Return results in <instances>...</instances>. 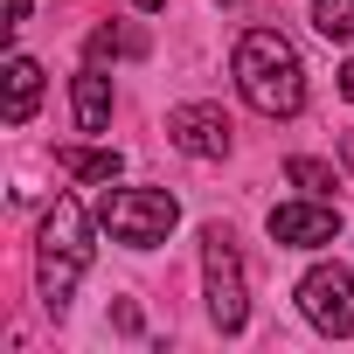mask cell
Returning <instances> with one entry per match:
<instances>
[{"label": "cell", "mask_w": 354, "mask_h": 354, "mask_svg": "<svg viewBox=\"0 0 354 354\" xmlns=\"http://www.w3.org/2000/svg\"><path fill=\"white\" fill-rule=\"evenodd\" d=\"M236 91L250 97V111L264 118H292L306 104V63L278 28H250L236 42Z\"/></svg>", "instance_id": "6da1fadb"}, {"label": "cell", "mask_w": 354, "mask_h": 354, "mask_svg": "<svg viewBox=\"0 0 354 354\" xmlns=\"http://www.w3.org/2000/svg\"><path fill=\"white\" fill-rule=\"evenodd\" d=\"M84 271H91V216L70 195H56V209L42 216V250H35V278H42L49 313L70 306V292H77Z\"/></svg>", "instance_id": "7a4b0ae2"}, {"label": "cell", "mask_w": 354, "mask_h": 354, "mask_svg": "<svg viewBox=\"0 0 354 354\" xmlns=\"http://www.w3.org/2000/svg\"><path fill=\"white\" fill-rule=\"evenodd\" d=\"M202 285H209V319L223 333H243L250 319V285H243V257H236V236L216 223L202 236Z\"/></svg>", "instance_id": "3957f363"}, {"label": "cell", "mask_w": 354, "mask_h": 354, "mask_svg": "<svg viewBox=\"0 0 354 354\" xmlns=\"http://www.w3.org/2000/svg\"><path fill=\"white\" fill-rule=\"evenodd\" d=\"M174 223H181V202H174L167 188H118V195H104V230H111V243L153 250V243H167Z\"/></svg>", "instance_id": "277c9868"}, {"label": "cell", "mask_w": 354, "mask_h": 354, "mask_svg": "<svg viewBox=\"0 0 354 354\" xmlns=\"http://www.w3.org/2000/svg\"><path fill=\"white\" fill-rule=\"evenodd\" d=\"M299 306H306V319L319 326V333H354V271H340V264H313L306 278H299Z\"/></svg>", "instance_id": "5b68a950"}, {"label": "cell", "mask_w": 354, "mask_h": 354, "mask_svg": "<svg viewBox=\"0 0 354 354\" xmlns=\"http://www.w3.org/2000/svg\"><path fill=\"white\" fill-rule=\"evenodd\" d=\"M230 118H223V104H174L167 111V139L181 146L188 160H223L230 153Z\"/></svg>", "instance_id": "8992f818"}, {"label": "cell", "mask_w": 354, "mask_h": 354, "mask_svg": "<svg viewBox=\"0 0 354 354\" xmlns=\"http://www.w3.org/2000/svg\"><path fill=\"white\" fill-rule=\"evenodd\" d=\"M271 236L292 243V250H319V243L340 236V209H333L326 195H313V202H278V209H271Z\"/></svg>", "instance_id": "52a82bcc"}, {"label": "cell", "mask_w": 354, "mask_h": 354, "mask_svg": "<svg viewBox=\"0 0 354 354\" xmlns=\"http://www.w3.org/2000/svg\"><path fill=\"white\" fill-rule=\"evenodd\" d=\"M42 104V63L35 56H15L8 63V125H28Z\"/></svg>", "instance_id": "ba28073f"}, {"label": "cell", "mask_w": 354, "mask_h": 354, "mask_svg": "<svg viewBox=\"0 0 354 354\" xmlns=\"http://www.w3.org/2000/svg\"><path fill=\"white\" fill-rule=\"evenodd\" d=\"M104 118H111V77L104 63H91L77 77V132H104Z\"/></svg>", "instance_id": "9c48e42d"}, {"label": "cell", "mask_w": 354, "mask_h": 354, "mask_svg": "<svg viewBox=\"0 0 354 354\" xmlns=\"http://www.w3.org/2000/svg\"><path fill=\"white\" fill-rule=\"evenodd\" d=\"M56 167H63V174H77V181H118V174H125V160H118L111 146H63V153H56Z\"/></svg>", "instance_id": "30bf717a"}, {"label": "cell", "mask_w": 354, "mask_h": 354, "mask_svg": "<svg viewBox=\"0 0 354 354\" xmlns=\"http://www.w3.org/2000/svg\"><path fill=\"white\" fill-rule=\"evenodd\" d=\"M313 28L326 42H354V0H313Z\"/></svg>", "instance_id": "8fae6325"}, {"label": "cell", "mask_w": 354, "mask_h": 354, "mask_svg": "<svg viewBox=\"0 0 354 354\" xmlns=\"http://www.w3.org/2000/svg\"><path fill=\"white\" fill-rule=\"evenodd\" d=\"M285 174H292V181H299L306 195H333V188H340V174H333L326 160H306V153H299V160H292Z\"/></svg>", "instance_id": "7c38bea8"}, {"label": "cell", "mask_w": 354, "mask_h": 354, "mask_svg": "<svg viewBox=\"0 0 354 354\" xmlns=\"http://www.w3.org/2000/svg\"><path fill=\"white\" fill-rule=\"evenodd\" d=\"M118 49H125V35H118V28H97V35H91V63H111Z\"/></svg>", "instance_id": "4fadbf2b"}, {"label": "cell", "mask_w": 354, "mask_h": 354, "mask_svg": "<svg viewBox=\"0 0 354 354\" xmlns=\"http://www.w3.org/2000/svg\"><path fill=\"white\" fill-rule=\"evenodd\" d=\"M28 21V0H8V28H21Z\"/></svg>", "instance_id": "5bb4252c"}, {"label": "cell", "mask_w": 354, "mask_h": 354, "mask_svg": "<svg viewBox=\"0 0 354 354\" xmlns=\"http://www.w3.org/2000/svg\"><path fill=\"white\" fill-rule=\"evenodd\" d=\"M340 97H347V104H354V63H347V70H340Z\"/></svg>", "instance_id": "9a60e30c"}, {"label": "cell", "mask_w": 354, "mask_h": 354, "mask_svg": "<svg viewBox=\"0 0 354 354\" xmlns=\"http://www.w3.org/2000/svg\"><path fill=\"white\" fill-rule=\"evenodd\" d=\"M132 8H146V15H160V8H167V0H132Z\"/></svg>", "instance_id": "2e32d148"}, {"label": "cell", "mask_w": 354, "mask_h": 354, "mask_svg": "<svg viewBox=\"0 0 354 354\" xmlns=\"http://www.w3.org/2000/svg\"><path fill=\"white\" fill-rule=\"evenodd\" d=\"M340 153H347V167H354V132H347V139H340Z\"/></svg>", "instance_id": "e0dca14e"}]
</instances>
